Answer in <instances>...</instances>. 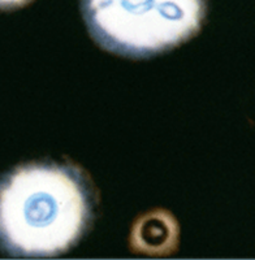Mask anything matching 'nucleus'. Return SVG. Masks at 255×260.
<instances>
[{"mask_svg": "<svg viewBox=\"0 0 255 260\" xmlns=\"http://www.w3.org/2000/svg\"><path fill=\"white\" fill-rule=\"evenodd\" d=\"M177 224L166 211H155L137 221L132 234L133 247L146 252L168 251L176 246Z\"/></svg>", "mask_w": 255, "mask_h": 260, "instance_id": "obj_3", "label": "nucleus"}, {"mask_svg": "<svg viewBox=\"0 0 255 260\" xmlns=\"http://www.w3.org/2000/svg\"><path fill=\"white\" fill-rule=\"evenodd\" d=\"M31 0H0V9H13L27 4Z\"/></svg>", "mask_w": 255, "mask_h": 260, "instance_id": "obj_4", "label": "nucleus"}, {"mask_svg": "<svg viewBox=\"0 0 255 260\" xmlns=\"http://www.w3.org/2000/svg\"><path fill=\"white\" fill-rule=\"evenodd\" d=\"M81 7L101 47L141 59L193 38L205 21L207 0H82Z\"/></svg>", "mask_w": 255, "mask_h": 260, "instance_id": "obj_2", "label": "nucleus"}, {"mask_svg": "<svg viewBox=\"0 0 255 260\" xmlns=\"http://www.w3.org/2000/svg\"><path fill=\"white\" fill-rule=\"evenodd\" d=\"M97 191L73 162H30L0 180V247L54 256L78 243L94 220Z\"/></svg>", "mask_w": 255, "mask_h": 260, "instance_id": "obj_1", "label": "nucleus"}]
</instances>
